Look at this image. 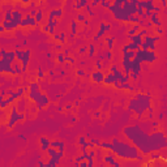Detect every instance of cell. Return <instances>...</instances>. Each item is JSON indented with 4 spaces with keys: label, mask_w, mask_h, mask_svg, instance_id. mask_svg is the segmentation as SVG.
<instances>
[{
    "label": "cell",
    "mask_w": 167,
    "mask_h": 167,
    "mask_svg": "<svg viewBox=\"0 0 167 167\" xmlns=\"http://www.w3.org/2000/svg\"><path fill=\"white\" fill-rule=\"evenodd\" d=\"M94 55H95V44L90 43L89 44V50H87V56H89L90 59H93Z\"/></svg>",
    "instance_id": "f1b7e54d"
},
{
    "label": "cell",
    "mask_w": 167,
    "mask_h": 167,
    "mask_svg": "<svg viewBox=\"0 0 167 167\" xmlns=\"http://www.w3.org/2000/svg\"><path fill=\"white\" fill-rule=\"evenodd\" d=\"M25 91H29V89H24V87H19V89L15 91V94L11 97H8V98L3 99V101H0V107H1V110H4V108H7L8 106L11 105V103H13L16 101V99H21L22 97H24V93Z\"/></svg>",
    "instance_id": "9c48e42d"
},
{
    "label": "cell",
    "mask_w": 167,
    "mask_h": 167,
    "mask_svg": "<svg viewBox=\"0 0 167 167\" xmlns=\"http://www.w3.org/2000/svg\"><path fill=\"white\" fill-rule=\"evenodd\" d=\"M65 62H71V63H74V59H73V58H69V56H68V58H65Z\"/></svg>",
    "instance_id": "f5cc1de1"
},
{
    "label": "cell",
    "mask_w": 167,
    "mask_h": 167,
    "mask_svg": "<svg viewBox=\"0 0 167 167\" xmlns=\"http://www.w3.org/2000/svg\"><path fill=\"white\" fill-rule=\"evenodd\" d=\"M80 167H89V166H87V162H86V161L81 162V163H80Z\"/></svg>",
    "instance_id": "816d5d0a"
},
{
    "label": "cell",
    "mask_w": 167,
    "mask_h": 167,
    "mask_svg": "<svg viewBox=\"0 0 167 167\" xmlns=\"http://www.w3.org/2000/svg\"><path fill=\"white\" fill-rule=\"evenodd\" d=\"M58 63H60V64L65 63V56L63 55V52H59V54H58Z\"/></svg>",
    "instance_id": "74e56055"
},
{
    "label": "cell",
    "mask_w": 167,
    "mask_h": 167,
    "mask_svg": "<svg viewBox=\"0 0 167 167\" xmlns=\"http://www.w3.org/2000/svg\"><path fill=\"white\" fill-rule=\"evenodd\" d=\"M98 4H101V1H99V0H94V1L90 3V7H95V5H98Z\"/></svg>",
    "instance_id": "7dc6e473"
},
{
    "label": "cell",
    "mask_w": 167,
    "mask_h": 167,
    "mask_svg": "<svg viewBox=\"0 0 167 167\" xmlns=\"http://www.w3.org/2000/svg\"><path fill=\"white\" fill-rule=\"evenodd\" d=\"M95 65H97V68H98V71H101V69L103 68V65H102V62H101V60H97Z\"/></svg>",
    "instance_id": "f6af8a7d"
},
{
    "label": "cell",
    "mask_w": 167,
    "mask_h": 167,
    "mask_svg": "<svg viewBox=\"0 0 167 167\" xmlns=\"http://www.w3.org/2000/svg\"><path fill=\"white\" fill-rule=\"evenodd\" d=\"M77 76H80V77H85V76H86V73H85V71H84V69H77Z\"/></svg>",
    "instance_id": "b9f144b4"
},
{
    "label": "cell",
    "mask_w": 167,
    "mask_h": 167,
    "mask_svg": "<svg viewBox=\"0 0 167 167\" xmlns=\"http://www.w3.org/2000/svg\"><path fill=\"white\" fill-rule=\"evenodd\" d=\"M25 119V114H21V112L17 110V106L13 105L11 107V116H9V120L7 123V127L8 128H12L17 121H22Z\"/></svg>",
    "instance_id": "30bf717a"
},
{
    "label": "cell",
    "mask_w": 167,
    "mask_h": 167,
    "mask_svg": "<svg viewBox=\"0 0 167 167\" xmlns=\"http://www.w3.org/2000/svg\"><path fill=\"white\" fill-rule=\"evenodd\" d=\"M136 58L140 59L141 63H148V64H152L154 63L155 60L158 59L157 54L154 51H150V50H141L140 48L139 51H136Z\"/></svg>",
    "instance_id": "ba28073f"
},
{
    "label": "cell",
    "mask_w": 167,
    "mask_h": 167,
    "mask_svg": "<svg viewBox=\"0 0 167 167\" xmlns=\"http://www.w3.org/2000/svg\"><path fill=\"white\" fill-rule=\"evenodd\" d=\"M51 146L55 148L56 150H59V152H63V153H64V150H65V144L63 142V141H60V140H54V141H51Z\"/></svg>",
    "instance_id": "44dd1931"
},
{
    "label": "cell",
    "mask_w": 167,
    "mask_h": 167,
    "mask_svg": "<svg viewBox=\"0 0 167 167\" xmlns=\"http://www.w3.org/2000/svg\"><path fill=\"white\" fill-rule=\"evenodd\" d=\"M65 42V33L64 31H62V33H60V43H64Z\"/></svg>",
    "instance_id": "7bdbcfd3"
},
{
    "label": "cell",
    "mask_w": 167,
    "mask_h": 167,
    "mask_svg": "<svg viewBox=\"0 0 167 167\" xmlns=\"http://www.w3.org/2000/svg\"><path fill=\"white\" fill-rule=\"evenodd\" d=\"M29 99L33 101L37 106V108L42 110V108H46L50 105V98L46 94L42 93V90L39 87V84L38 82H31L29 85V91H28Z\"/></svg>",
    "instance_id": "277c9868"
},
{
    "label": "cell",
    "mask_w": 167,
    "mask_h": 167,
    "mask_svg": "<svg viewBox=\"0 0 167 167\" xmlns=\"http://www.w3.org/2000/svg\"><path fill=\"white\" fill-rule=\"evenodd\" d=\"M30 56H31V52L29 51V50H25V51H22V50H16V58H17V60L19 62L22 63V72H26V69H28V63L29 60H30Z\"/></svg>",
    "instance_id": "7c38bea8"
},
{
    "label": "cell",
    "mask_w": 167,
    "mask_h": 167,
    "mask_svg": "<svg viewBox=\"0 0 167 167\" xmlns=\"http://www.w3.org/2000/svg\"><path fill=\"white\" fill-rule=\"evenodd\" d=\"M58 22H59V21H58V20H55V19H48V21H47V25H48V26H50V29H55V26H56V25H58Z\"/></svg>",
    "instance_id": "d6a6232c"
},
{
    "label": "cell",
    "mask_w": 167,
    "mask_h": 167,
    "mask_svg": "<svg viewBox=\"0 0 167 167\" xmlns=\"http://www.w3.org/2000/svg\"><path fill=\"white\" fill-rule=\"evenodd\" d=\"M161 39V37L158 35H146L144 37L142 43H141V50H150V51H154L155 52V43Z\"/></svg>",
    "instance_id": "8fae6325"
},
{
    "label": "cell",
    "mask_w": 167,
    "mask_h": 167,
    "mask_svg": "<svg viewBox=\"0 0 167 167\" xmlns=\"http://www.w3.org/2000/svg\"><path fill=\"white\" fill-rule=\"evenodd\" d=\"M101 148L105 150H110L112 152L116 157L123 158V159H128V161H141L142 159V154L136 146H133L131 142L127 141H121L119 139H114L111 142H106L103 141L101 144Z\"/></svg>",
    "instance_id": "6da1fadb"
},
{
    "label": "cell",
    "mask_w": 167,
    "mask_h": 167,
    "mask_svg": "<svg viewBox=\"0 0 167 167\" xmlns=\"http://www.w3.org/2000/svg\"><path fill=\"white\" fill-rule=\"evenodd\" d=\"M87 5H89V1H87V0H80V1H77V3L74 4V9L81 11L82 8H86Z\"/></svg>",
    "instance_id": "4316f807"
},
{
    "label": "cell",
    "mask_w": 167,
    "mask_h": 167,
    "mask_svg": "<svg viewBox=\"0 0 167 167\" xmlns=\"http://www.w3.org/2000/svg\"><path fill=\"white\" fill-rule=\"evenodd\" d=\"M108 11L112 13V16H114L118 21H129L131 17H132V16L128 12H125V9L123 8V0H115L114 3H112L111 8Z\"/></svg>",
    "instance_id": "52a82bcc"
},
{
    "label": "cell",
    "mask_w": 167,
    "mask_h": 167,
    "mask_svg": "<svg viewBox=\"0 0 167 167\" xmlns=\"http://www.w3.org/2000/svg\"><path fill=\"white\" fill-rule=\"evenodd\" d=\"M118 82V80H116V77H115L114 74L111 73V72H108L107 74H106V78H105V84L106 85H115V84Z\"/></svg>",
    "instance_id": "603a6c76"
},
{
    "label": "cell",
    "mask_w": 167,
    "mask_h": 167,
    "mask_svg": "<svg viewBox=\"0 0 167 167\" xmlns=\"http://www.w3.org/2000/svg\"><path fill=\"white\" fill-rule=\"evenodd\" d=\"M140 30H141V26H140V25H133L132 28L129 29V31H128V38L133 37V35H136V34H139Z\"/></svg>",
    "instance_id": "484cf974"
},
{
    "label": "cell",
    "mask_w": 167,
    "mask_h": 167,
    "mask_svg": "<svg viewBox=\"0 0 167 167\" xmlns=\"http://www.w3.org/2000/svg\"><path fill=\"white\" fill-rule=\"evenodd\" d=\"M97 167H107V166H106V163H99Z\"/></svg>",
    "instance_id": "11a10c76"
},
{
    "label": "cell",
    "mask_w": 167,
    "mask_h": 167,
    "mask_svg": "<svg viewBox=\"0 0 167 167\" xmlns=\"http://www.w3.org/2000/svg\"><path fill=\"white\" fill-rule=\"evenodd\" d=\"M71 31H72V37L77 34V21H72L71 22Z\"/></svg>",
    "instance_id": "4dcf8cb0"
},
{
    "label": "cell",
    "mask_w": 167,
    "mask_h": 167,
    "mask_svg": "<svg viewBox=\"0 0 167 167\" xmlns=\"http://www.w3.org/2000/svg\"><path fill=\"white\" fill-rule=\"evenodd\" d=\"M87 50H89V47L82 46V47H80V48H78V54H80V55H82V54H86Z\"/></svg>",
    "instance_id": "f35d334b"
},
{
    "label": "cell",
    "mask_w": 167,
    "mask_h": 167,
    "mask_svg": "<svg viewBox=\"0 0 167 167\" xmlns=\"http://www.w3.org/2000/svg\"><path fill=\"white\" fill-rule=\"evenodd\" d=\"M110 72H111L115 77H116L118 82H121V84L128 82V81H129V78H131V76H128V74H123V72L119 71V68H118V65H116V64H111V65H110Z\"/></svg>",
    "instance_id": "4fadbf2b"
},
{
    "label": "cell",
    "mask_w": 167,
    "mask_h": 167,
    "mask_svg": "<svg viewBox=\"0 0 167 167\" xmlns=\"http://www.w3.org/2000/svg\"><path fill=\"white\" fill-rule=\"evenodd\" d=\"M111 29H112V26L110 24H107V22H101V24H99V30H98V33L94 35V39L93 40H94V42L99 40V38L103 37L106 31H110Z\"/></svg>",
    "instance_id": "9a60e30c"
},
{
    "label": "cell",
    "mask_w": 167,
    "mask_h": 167,
    "mask_svg": "<svg viewBox=\"0 0 167 167\" xmlns=\"http://www.w3.org/2000/svg\"><path fill=\"white\" fill-rule=\"evenodd\" d=\"M26 103H28V101L25 98H21L17 101V103H16V106H17V110H19L21 114H24L25 110H26Z\"/></svg>",
    "instance_id": "7402d4cb"
},
{
    "label": "cell",
    "mask_w": 167,
    "mask_h": 167,
    "mask_svg": "<svg viewBox=\"0 0 167 167\" xmlns=\"http://www.w3.org/2000/svg\"><path fill=\"white\" fill-rule=\"evenodd\" d=\"M54 39H55V40H59V42H60V34L55 33V34H54Z\"/></svg>",
    "instance_id": "681fc988"
},
{
    "label": "cell",
    "mask_w": 167,
    "mask_h": 167,
    "mask_svg": "<svg viewBox=\"0 0 167 167\" xmlns=\"http://www.w3.org/2000/svg\"><path fill=\"white\" fill-rule=\"evenodd\" d=\"M149 21L153 24V26H155V28H162V21L161 19H159V16H158L157 12H153L152 17L149 19Z\"/></svg>",
    "instance_id": "ffe728a7"
},
{
    "label": "cell",
    "mask_w": 167,
    "mask_h": 167,
    "mask_svg": "<svg viewBox=\"0 0 167 167\" xmlns=\"http://www.w3.org/2000/svg\"><path fill=\"white\" fill-rule=\"evenodd\" d=\"M155 33L158 34V37H161V35L163 34V29L162 28H155Z\"/></svg>",
    "instance_id": "ee69618b"
},
{
    "label": "cell",
    "mask_w": 167,
    "mask_h": 167,
    "mask_svg": "<svg viewBox=\"0 0 167 167\" xmlns=\"http://www.w3.org/2000/svg\"><path fill=\"white\" fill-rule=\"evenodd\" d=\"M63 16V9H60V8H58V9H52V11H50V13H48V19H60Z\"/></svg>",
    "instance_id": "cb8c5ba5"
},
{
    "label": "cell",
    "mask_w": 167,
    "mask_h": 167,
    "mask_svg": "<svg viewBox=\"0 0 167 167\" xmlns=\"http://www.w3.org/2000/svg\"><path fill=\"white\" fill-rule=\"evenodd\" d=\"M128 39L132 42V43H137V44H141L142 43V39L144 37L142 35H140V34H136V35H133V37H129Z\"/></svg>",
    "instance_id": "83f0119b"
},
{
    "label": "cell",
    "mask_w": 167,
    "mask_h": 167,
    "mask_svg": "<svg viewBox=\"0 0 167 167\" xmlns=\"http://www.w3.org/2000/svg\"><path fill=\"white\" fill-rule=\"evenodd\" d=\"M13 69H15L16 74H21V73H24V72H22V68L20 67L19 63H13Z\"/></svg>",
    "instance_id": "836d02e7"
},
{
    "label": "cell",
    "mask_w": 167,
    "mask_h": 167,
    "mask_svg": "<svg viewBox=\"0 0 167 167\" xmlns=\"http://www.w3.org/2000/svg\"><path fill=\"white\" fill-rule=\"evenodd\" d=\"M55 48H56V51H62L63 44H62V43H60V44H56V47H55Z\"/></svg>",
    "instance_id": "f907efd6"
},
{
    "label": "cell",
    "mask_w": 167,
    "mask_h": 167,
    "mask_svg": "<svg viewBox=\"0 0 167 167\" xmlns=\"http://www.w3.org/2000/svg\"><path fill=\"white\" fill-rule=\"evenodd\" d=\"M102 150H103L102 148L95 149V161L98 162V163H103V157H105V154L102 153Z\"/></svg>",
    "instance_id": "d4e9b609"
},
{
    "label": "cell",
    "mask_w": 167,
    "mask_h": 167,
    "mask_svg": "<svg viewBox=\"0 0 167 167\" xmlns=\"http://www.w3.org/2000/svg\"><path fill=\"white\" fill-rule=\"evenodd\" d=\"M150 148L153 153L161 152L162 149L167 148V137L161 131H155L150 135Z\"/></svg>",
    "instance_id": "8992f818"
},
{
    "label": "cell",
    "mask_w": 167,
    "mask_h": 167,
    "mask_svg": "<svg viewBox=\"0 0 167 167\" xmlns=\"http://www.w3.org/2000/svg\"><path fill=\"white\" fill-rule=\"evenodd\" d=\"M103 162H105L106 164H108V166H111V167H120L121 166L120 162L115 159V154L112 152L105 154V157H103Z\"/></svg>",
    "instance_id": "2e32d148"
},
{
    "label": "cell",
    "mask_w": 167,
    "mask_h": 167,
    "mask_svg": "<svg viewBox=\"0 0 167 167\" xmlns=\"http://www.w3.org/2000/svg\"><path fill=\"white\" fill-rule=\"evenodd\" d=\"M91 144H93L94 146H98V148H101V144H102V142H101L99 140H97V139H93V140H91Z\"/></svg>",
    "instance_id": "60d3db41"
},
{
    "label": "cell",
    "mask_w": 167,
    "mask_h": 167,
    "mask_svg": "<svg viewBox=\"0 0 167 167\" xmlns=\"http://www.w3.org/2000/svg\"><path fill=\"white\" fill-rule=\"evenodd\" d=\"M152 98H150V94H137L135 98H132L128 102V108L129 110H132L133 112H136L137 116L139 118H141L144 115V112L148 110L149 111V108H152Z\"/></svg>",
    "instance_id": "3957f363"
},
{
    "label": "cell",
    "mask_w": 167,
    "mask_h": 167,
    "mask_svg": "<svg viewBox=\"0 0 167 167\" xmlns=\"http://www.w3.org/2000/svg\"><path fill=\"white\" fill-rule=\"evenodd\" d=\"M105 42L107 43L108 50H112V47H114V38L112 37H105Z\"/></svg>",
    "instance_id": "f546056e"
},
{
    "label": "cell",
    "mask_w": 167,
    "mask_h": 167,
    "mask_svg": "<svg viewBox=\"0 0 167 167\" xmlns=\"http://www.w3.org/2000/svg\"><path fill=\"white\" fill-rule=\"evenodd\" d=\"M1 55V60H0V72L1 73H9V74H16L15 69H13V63H16L17 58H16V51H5L1 48L0 51Z\"/></svg>",
    "instance_id": "5b68a950"
},
{
    "label": "cell",
    "mask_w": 167,
    "mask_h": 167,
    "mask_svg": "<svg viewBox=\"0 0 167 167\" xmlns=\"http://www.w3.org/2000/svg\"><path fill=\"white\" fill-rule=\"evenodd\" d=\"M43 76H44V74H43V72H42V69H38V77H39V78H43Z\"/></svg>",
    "instance_id": "c3c4849f"
},
{
    "label": "cell",
    "mask_w": 167,
    "mask_h": 167,
    "mask_svg": "<svg viewBox=\"0 0 167 167\" xmlns=\"http://www.w3.org/2000/svg\"><path fill=\"white\" fill-rule=\"evenodd\" d=\"M77 21H81V22H85V21H86V19H85V15H82V13H78V15H77Z\"/></svg>",
    "instance_id": "ab89813d"
},
{
    "label": "cell",
    "mask_w": 167,
    "mask_h": 167,
    "mask_svg": "<svg viewBox=\"0 0 167 167\" xmlns=\"http://www.w3.org/2000/svg\"><path fill=\"white\" fill-rule=\"evenodd\" d=\"M42 19H43V12H42L40 9H38V13H37V16H35V20H37L38 24L42 22Z\"/></svg>",
    "instance_id": "e575fe53"
},
{
    "label": "cell",
    "mask_w": 167,
    "mask_h": 167,
    "mask_svg": "<svg viewBox=\"0 0 167 167\" xmlns=\"http://www.w3.org/2000/svg\"><path fill=\"white\" fill-rule=\"evenodd\" d=\"M58 164H55V163H52V162H47V163H44V162H42V161H39L38 162V167H56Z\"/></svg>",
    "instance_id": "1f68e13d"
},
{
    "label": "cell",
    "mask_w": 167,
    "mask_h": 167,
    "mask_svg": "<svg viewBox=\"0 0 167 167\" xmlns=\"http://www.w3.org/2000/svg\"><path fill=\"white\" fill-rule=\"evenodd\" d=\"M123 133L131 141V144L141 152L142 155H149L153 153L150 148V135H148L140 125L125 127L123 129Z\"/></svg>",
    "instance_id": "7a4b0ae2"
},
{
    "label": "cell",
    "mask_w": 167,
    "mask_h": 167,
    "mask_svg": "<svg viewBox=\"0 0 167 167\" xmlns=\"http://www.w3.org/2000/svg\"><path fill=\"white\" fill-rule=\"evenodd\" d=\"M39 145H40L42 152H47V150L51 148V140L44 137V136H40L39 137Z\"/></svg>",
    "instance_id": "d6986e66"
},
{
    "label": "cell",
    "mask_w": 167,
    "mask_h": 167,
    "mask_svg": "<svg viewBox=\"0 0 167 167\" xmlns=\"http://www.w3.org/2000/svg\"><path fill=\"white\" fill-rule=\"evenodd\" d=\"M19 139H20V140H24V141H26V137H25L24 135H19Z\"/></svg>",
    "instance_id": "db71d44e"
},
{
    "label": "cell",
    "mask_w": 167,
    "mask_h": 167,
    "mask_svg": "<svg viewBox=\"0 0 167 167\" xmlns=\"http://www.w3.org/2000/svg\"><path fill=\"white\" fill-rule=\"evenodd\" d=\"M77 142H78V145H80V146L85 145V144L87 142V141H86V136H80V137H78V140H77Z\"/></svg>",
    "instance_id": "d590c367"
},
{
    "label": "cell",
    "mask_w": 167,
    "mask_h": 167,
    "mask_svg": "<svg viewBox=\"0 0 167 167\" xmlns=\"http://www.w3.org/2000/svg\"><path fill=\"white\" fill-rule=\"evenodd\" d=\"M112 3H114V1H101V5H102L103 8L110 9V8H111V5H112Z\"/></svg>",
    "instance_id": "8d00e7d4"
},
{
    "label": "cell",
    "mask_w": 167,
    "mask_h": 167,
    "mask_svg": "<svg viewBox=\"0 0 167 167\" xmlns=\"http://www.w3.org/2000/svg\"><path fill=\"white\" fill-rule=\"evenodd\" d=\"M42 30H43L44 33H50V26L46 24V25H44V26H43V28H42Z\"/></svg>",
    "instance_id": "bcb514c9"
},
{
    "label": "cell",
    "mask_w": 167,
    "mask_h": 167,
    "mask_svg": "<svg viewBox=\"0 0 167 167\" xmlns=\"http://www.w3.org/2000/svg\"><path fill=\"white\" fill-rule=\"evenodd\" d=\"M90 77H91V80H93L95 84H103L105 82L106 76L102 71H94L93 73L90 74Z\"/></svg>",
    "instance_id": "ac0fdd59"
},
{
    "label": "cell",
    "mask_w": 167,
    "mask_h": 167,
    "mask_svg": "<svg viewBox=\"0 0 167 167\" xmlns=\"http://www.w3.org/2000/svg\"><path fill=\"white\" fill-rule=\"evenodd\" d=\"M37 20H35V17H31L30 13H28V15H25L24 20L21 21V24H20V26L21 28H25V26H30V28H34V26H37Z\"/></svg>",
    "instance_id": "e0dca14e"
},
{
    "label": "cell",
    "mask_w": 167,
    "mask_h": 167,
    "mask_svg": "<svg viewBox=\"0 0 167 167\" xmlns=\"http://www.w3.org/2000/svg\"><path fill=\"white\" fill-rule=\"evenodd\" d=\"M141 64L142 63L140 62V59H137V58H135L132 60V63H131V77L133 78V81H136L139 74L141 73V68H142Z\"/></svg>",
    "instance_id": "5bb4252c"
}]
</instances>
